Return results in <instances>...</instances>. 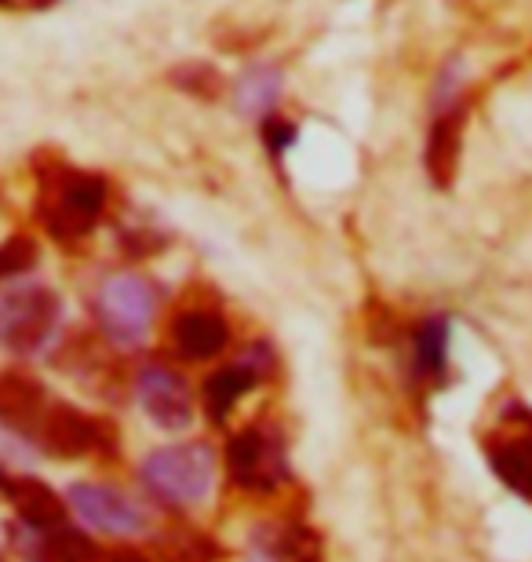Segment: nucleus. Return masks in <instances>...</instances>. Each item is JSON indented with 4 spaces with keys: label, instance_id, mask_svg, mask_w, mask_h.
<instances>
[{
    "label": "nucleus",
    "instance_id": "nucleus-5",
    "mask_svg": "<svg viewBox=\"0 0 532 562\" xmlns=\"http://www.w3.org/2000/svg\"><path fill=\"white\" fill-rule=\"evenodd\" d=\"M226 468L241 490H274L285 479V446L267 427H245L226 446Z\"/></svg>",
    "mask_w": 532,
    "mask_h": 562
},
{
    "label": "nucleus",
    "instance_id": "nucleus-17",
    "mask_svg": "<svg viewBox=\"0 0 532 562\" xmlns=\"http://www.w3.org/2000/svg\"><path fill=\"white\" fill-rule=\"evenodd\" d=\"M30 260H33V245L30 241H8V245H0V281L22 274L30 267Z\"/></svg>",
    "mask_w": 532,
    "mask_h": 562
},
{
    "label": "nucleus",
    "instance_id": "nucleus-2",
    "mask_svg": "<svg viewBox=\"0 0 532 562\" xmlns=\"http://www.w3.org/2000/svg\"><path fill=\"white\" fill-rule=\"evenodd\" d=\"M143 482L168 504H197L212 493L215 457L205 442L157 449L143 464Z\"/></svg>",
    "mask_w": 532,
    "mask_h": 562
},
{
    "label": "nucleus",
    "instance_id": "nucleus-7",
    "mask_svg": "<svg viewBox=\"0 0 532 562\" xmlns=\"http://www.w3.org/2000/svg\"><path fill=\"white\" fill-rule=\"evenodd\" d=\"M139 402L161 427H186L194 420V395L186 380L168 366H143L139 369Z\"/></svg>",
    "mask_w": 532,
    "mask_h": 562
},
{
    "label": "nucleus",
    "instance_id": "nucleus-15",
    "mask_svg": "<svg viewBox=\"0 0 532 562\" xmlns=\"http://www.w3.org/2000/svg\"><path fill=\"white\" fill-rule=\"evenodd\" d=\"M449 366V322L427 318L412 340V369L420 380H441Z\"/></svg>",
    "mask_w": 532,
    "mask_h": 562
},
{
    "label": "nucleus",
    "instance_id": "nucleus-18",
    "mask_svg": "<svg viewBox=\"0 0 532 562\" xmlns=\"http://www.w3.org/2000/svg\"><path fill=\"white\" fill-rule=\"evenodd\" d=\"M248 92H245V106L256 110L259 103H270V95H274L278 88V77H267V74H248Z\"/></svg>",
    "mask_w": 532,
    "mask_h": 562
},
{
    "label": "nucleus",
    "instance_id": "nucleus-9",
    "mask_svg": "<svg viewBox=\"0 0 532 562\" xmlns=\"http://www.w3.org/2000/svg\"><path fill=\"white\" fill-rule=\"evenodd\" d=\"M41 442L59 457H84L110 446V431L95 417H84L70 406H48L41 420Z\"/></svg>",
    "mask_w": 532,
    "mask_h": 562
},
{
    "label": "nucleus",
    "instance_id": "nucleus-10",
    "mask_svg": "<svg viewBox=\"0 0 532 562\" xmlns=\"http://www.w3.org/2000/svg\"><path fill=\"white\" fill-rule=\"evenodd\" d=\"M172 347L190 362H205V358H215L230 340V325L219 311L212 307H186L176 314L172 322Z\"/></svg>",
    "mask_w": 532,
    "mask_h": 562
},
{
    "label": "nucleus",
    "instance_id": "nucleus-6",
    "mask_svg": "<svg viewBox=\"0 0 532 562\" xmlns=\"http://www.w3.org/2000/svg\"><path fill=\"white\" fill-rule=\"evenodd\" d=\"M463 121H467V99L460 95V77L445 74L441 77V92H438V106H434V125H430V139H427L430 179L441 187H445L452 172H456Z\"/></svg>",
    "mask_w": 532,
    "mask_h": 562
},
{
    "label": "nucleus",
    "instance_id": "nucleus-1",
    "mask_svg": "<svg viewBox=\"0 0 532 562\" xmlns=\"http://www.w3.org/2000/svg\"><path fill=\"white\" fill-rule=\"evenodd\" d=\"M106 209V187L95 176L55 168L41 187V220L55 238H81Z\"/></svg>",
    "mask_w": 532,
    "mask_h": 562
},
{
    "label": "nucleus",
    "instance_id": "nucleus-11",
    "mask_svg": "<svg viewBox=\"0 0 532 562\" xmlns=\"http://www.w3.org/2000/svg\"><path fill=\"white\" fill-rule=\"evenodd\" d=\"M48 413L44 387L26 373H4L0 376V420L15 431H41V420Z\"/></svg>",
    "mask_w": 532,
    "mask_h": 562
},
{
    "label": "nucleus",
    "instance_id": "nucleus-8",
    "mask_svg": "<svg viewBox=\"0 0 532 562\" xmlns=\"http://www.w3.org/2000/svg\"><path fill=\"white\" fill-rule=\"evenodd\" d=\"M70 508L81 515V522L103 533H135L146 526V512L139 504L110 486H73Z\"/></svg>",
    "mask_w": 532,
    "mask_h": 562
},
{
    "label": "nucleus",
    "instance_id": "nucleus-12",
    "mask_svg": "<svg viewBox=\"0 0 532 562\" xmlns=\"http://www.w3.org/2000/svg\"><path fill=\"white\" fill-rule=\"evenodd\" d=\"M259 376H263V362H259V351H248L245 358H237V362L215 369L205 384V406L215 420H223L226 413H230L237 402H241L248 391L259 384Z\"/></svg>",
    "mask_w": 532,
    "mask_h": 562
},
{
    "label": "nucleus",
    "instance_id": "nucleus-4",
    "mask_svg": "<svg viewBox=\"0 0 532 562\" xmlns=\"http://www.w3.org/2000/svg\"><path fill=\"white\" fill-rule=\"evenodd\" d=\"M95 314L113 344H121V347L143 344L157 314V296H154L150 281L139 274L106 278L95 296Z\"/></svg>",
    "mask_w": 532,
    "mask_h": 562
},
{
    "label": "nucleus",
    "instance_id": "nucleus-3",
    "mask_svg": "<svg viewBox=\"0 0 532 562\" xmlns=\"http://www.w3.org/2000/svg\"><path fill=\"white\" fill-rule=\"evenodd\" d=\"M59 325V300L37 281H22L0 292V347L33 355L52 340Z\"/></svg>",
    "mask_w": 532,
    "mask_h": 562
},
{
    "label": "nucleus",
    "instance_id": "nucleus-14",
    "mask_svg": "<svg viewBox=\"0 0 532 562\" xmlns=\"http://www.w3.org/2000/svg\"><path fill=\"white\" fill-rule=\"evenodd\" d=\"M8 497L15 504L19 519L37 526V530H52V526H59V519H63V504L44 482L15 479V482H8Z\"/></svg>",
    "mask_w": 532,
    "mask_h": 562
},
{
    "label": "nucleus",
    "instance_id": "nucleus-19",
    "mask_svg": "<svg viewBox=\"0 0 532 562\" xmlns=\"http://www.w3.org/2000/svg\"><path fill=\"white\" fill-rule=\"evenodd\" d=\"M110 562H146L143 555H135V552H117Z\"/></svg>",
    "mask_w": 532,
    "mask_h": 562
},
{
    "label": "nucleus",
    "instance_id": "nucleus-16",
    "mask_svg": "<svg viewBox=\"0 0 532 562\" xmlns=\"http://www.w3.org/2000/svg\"><path fill=\"white\" fill-rule=\"evenodd\" d=\"M41 559L44 562H92L95 544L77 530H55V533L44 537Z\"/></svg>",
    "mask_w": 532,
    "mask_h": 562
},
{
    "label": "nucleus",
    "instance_id": "nucleus-13",
    "mask_svg": "<svg viewBox=\"0 0 532 562\" xmlns=\"http://www.w3.org/2000/svg\"><path fill=\"white\" fill-rule=\"evenodd\" d=\"M489 464L507 490H514L518 497L532 501V435H514V438L493 442Z\"/></svg>",
    "mask_w": 532,
    "mask_h": 562
}]
</instances>
